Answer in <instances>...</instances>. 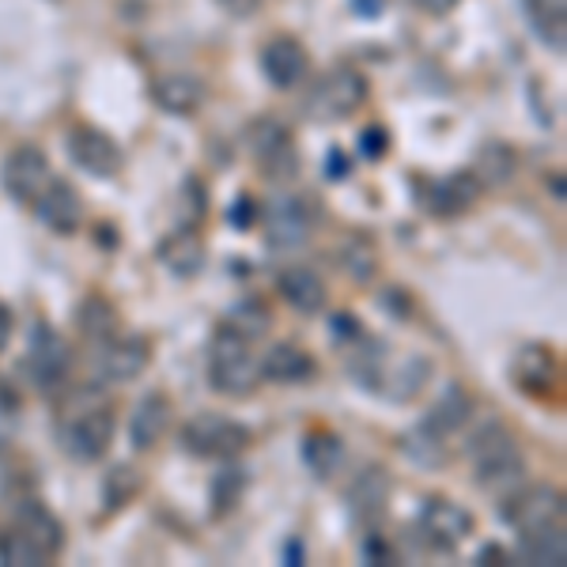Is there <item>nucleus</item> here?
Returning <instances> with one entry per match:
<instances>
[{
  "label": "nucleus",
  "instance_id": "nucleus-1",
  "mask_svg": "<svg viewBox=\"0 0 567 567\" xmlns=\"http://www.w3.org/2000/svg\"><path fill=\"white\" fill-rule=\"evenodd\" d=\"M349 371L363 390L379 393V398L393 401V405H409V401H416L427 390L435 363L424 352L393 349L390 341L363 333L360 341H352Z\"/></svg>",
  "mask_w": 567,
  "mask_h": 567
},
{
  "label": "nucleus",
  "instance_id": "nucleus-2",
  "mask_svg": "<svg viewBox=\"0 0 567 567\" xmlns=\"http://www.w3.org/2000/svg\"><path fill=\"white\" fill-rule=\"evenodd\" d=\"M465 458H470V470H473L477 488L488 492V496H496L499 503L526 484L523 443H518V435L511 432L503 420L484 424L481 432L465 443Z\"/></svg>",
  "mask_w": 567,
  "mask_h": 567
},
{
  "label": "nucleus",
  "instance_id": "nucleus-3",
  "mask_svg": "<svg viewBox=\"0 0 567 567\" xmlns=\"http://www.w3.org/2000/svg\"><path fill=\"white\" fill-rule=\"evenodd\" d=\"M12 507H16L12 529L0 534V564L39 567L58 560L61 548H65V526H61V518L42 499L20 496Z\"/></svg>",
  "mask_w": 567,
  "mask_h": 567
},
{
  "label": "nucleus",
  "instance_id": "nucleus-4",
  "mask_svg": "<svg viewBox=\"0 0 567 567\" xmlns=\"http://www.w3.org/2000/svg\"><path fill=\"white\" fill-rule=\"evenodd\" d=\"M114 405L106 398H99L95 386L76 390L69 398V405L58 416V443L69 458L76 462H99L114 443Z\"/></svg>",
  "mask_w": 567,
  "mask_h": 567
},
{
  "label": "nucleus",
  "instance_id": "nucleus-5",
  "mask_svg": "<svg viewBox=\"0 0 567 567\" xmlns=\"http://www.w3.org/2000/svg\"><path fill=\"white\" fill-rule=\"evenodd\" d=\"M208 382H213L216 393L224 398H250L261 382V368H258V352H254V341L243 337L239 329L219 326L213 333V344H208Z\"/></svg>",
  "mask_w": 567,
  "mask_h": 567
},
{
  "label": "nucleus",
  "instance_id": "nucleus-6",
  "mask_svg": "<svg viewBox=\"0 0 567 567\" xmlns=\"http://www.w3.org/2000/svg\"><path fill=\"white\" fill-rule=\"evenodd\" d=\"M322 224V200L315 194H291L280 189L261 205V231L272 250H296Z\"/></svg>",
  "mask_w": 567,
  "mask_h": 567
},
{
  "label": "nucleus",
  "instance_id": "nucleus-7",
  "mask_svg": "<svg viewBox=\"0 0 567 567\" xmlns=\"http://www.w3.org/2000/svg\"><path fill=\"white\" fill-rule=\"evenodd\" d=\"M246 152L258 163L261 175L269 182H280V186L296 182L299 171H303V155H299L296 136L277 117H254L246 125Z\"/></svg>",
  "mask_w": 567,
  "mask_h": 567
},
{
  "label": "nucleus",
  "instance_id": "nucleus-8",
  "mask_svg": "<svg viewBox=\"0 0 567 567\" xmlns=\"http://www.w3.org/2000/svg\"><path fill=\"white\" fill-rule=\"evenodd\" d=\"M473 529H477V518H473L470 507L446 499V496H427L420 503L416 518H413V534L416 542L435 556H451L470 542Z\"/></svg>",
  "mask_w": 567,
  "mask_h": 567
},
{
  "label": "nucleus",
  "instance_id": "nucleus-9",
  "mask_svg": "<svg viewBox=\"0 0 567 567\" xmlns=\"http://www.w3.org/2000/svg\"><path fill=\"white\" fill-rule=\"evenodd\" d=\"M368 103V76L352 65H337L310 84L303 110L310 122H344Z\"/></svg>",
  "mask_w": 567,
  "mask_h": 567
},
{
  "label": "nucleus",
  "instance_id": "nucleus-10",
  "mask_svg": "<svg viewBox=\"0 0 567 567\" xmlns=\"http://www.w3.org/2000/svg\"><path fill=\"white\" fill-rule=\"evenodd\" d=\"M182 451L194 454V458H216V462H231L239 458L246 446L254 443L250 427L239 424L231 416H219V413H197L182 427Z\"/></svg>",
  "mask_w": 567,
  "mask_h": 567
},
{
  "label": "nucleus",
  "instance_id": "nucleus-11",
  "mask_svg": "<svg viewBox=\"0 0 567 567\" xmlns=\"http://www.w3.org/2000/svg\"><path fill=\"white\" fill-rule=\"evenodd\" d=\"M69 371H72L69 341L50 322H34L31 326V344H27V355H23L27 382L42 393H53V390L69 386Z\"/></svg>",
  "mask_w": 567,
  "mask_h": 567
},
{
  "label": "nucleus",
  "instance_id": "nucleus-12",
  "mask_svg": "<svg viewBox=\"0 0 567 567\" xmlns=\"http://www.w3.org/2000/svg\"><path fill=\"white\" fill-rule=\"evenodd\" d=\"M503 507V523L515 534H529V529L560 526L564 523V492L553 484H523L518 492H511Z\"/></svg>",
  "mask_w": 567,
  "mask_h": 567
},
{
  "label": "nucleus",
  "instance_id": "nucleus-13",
  "mask_svg": "<svg viewBox=\"0 0 567 567\" xmlns=\"http://www.w3.org/2000/svg\"><path fill=\"white\" fill-rule=\"evenodd\" d=\"M65 152L91 178H117L125 167V152L117 148V141L95 125H72L65 133Z\"/></svg>",
  "mask_w": 567,
  "mask_h": 567
},
{
  "label": "nucleus",
  "instance_id": "nucleus-14",
  "mask_svg": "<svg viewBox=\"0 0 567 567\" xmlns=\"http://www.w3.org/2000/svg\"><path fill=\"white\" fill-rule=\"evenodd\" d=\"M95 374L103 382H133L148 371L152 363V341L141 333H117L110 341L95 344Z\"/></svg>",
  "mask_w": 567,
  "mask_h": 567
},
{
  "label": "nucleus",
  "instance_id": "nucleus-15",
  "mask_svg": "<svg viewBox=\"0 0 567 567\" xmlns=\"http://www.w3.org/2000/svg\"><path fill=\"white\" fill-rule=\"evenodd\" d=\"M560 355L548 344H523L515 355H511V382L518 390L529 393L537 401H548L556 390H560Z\"/></svg>",
  "mask_w": 567,
  "mask_h": 567
},
{
  "label": "nucleus",
  "instance_id": "nucleus-16",
  "mask_svg": "<svg viewBox=\"0 0 567 567\" xmlns=\"http://www.w3.org/2000/svg\"><path fill=\"white\" fill-rule=\"evenodd\" d=\"M0 182H4V189L20 200V205H34V197L53 182V167L42 148L20 144V148L4 159V167H0Z\"/></svg>",
  "mask_w": 567,
  "mask_h": 567
},
{
  "label": "nucleus",
  "instance_id": "nucleus-17",
  "mask_svg": "<svg viewBox=\"0 0 567 567\" xmlns=\"http://www.w3.org/2000/svg\"><path fill=\"white\" fill-rule=\"evenodd\" d=\"M390 499H393V477L386 465H368L349 484V515L363 526H379L390 515Z\"/></svg>",
  "mask_w": 567,
  "mask_h": 567
},
{
  "label": "nucleus",
  "instance_id": "nucleus-18",
  "mask_svg": "<svg viewBox=\"0 0 567 567\" xmlns=\"http://www.w3.org/2000/svg\"><path fill=\"white\" fill-rule=\"evenodd\" d=\"M34 216H39V224L50 227L53 235H76L80 224H84V200H80V189L69 186L65 178H53L50 186L34 197Z\"/></svg>",
  "mask_w": 567,
  "mask_h": 567
},
{
  "label": "nucleus",
  "instance_id": "nucleus-19",
  "mask_svg": "<svg viewBox=\"0 0 567 567\" xmlns=\"http://www.w3.org/2000/svg\"><path fill=\"white\" fill-rule=\"evenodd\" d=\"M261 72H265V80H269L272 87H280V91L299 87L307 80V72H310L303 42L291 39V34H277V39H269V42H265V50H261Z\"/></svg>",
  "mask_w": 567,
  "mask_h": 567
},
{
  "label": "nucleus",
  "instance_id": "nucleus-20",
  "mask_svg": "<svg viewBox=\"0 0 567 567\" xmlns=\"http://www.w3.org/2000/svg\"><path fill=\"white\" fill-rule=\"evenodd\" d=\"M155 258L167 272H175V277L189 280V277H200V269H205L208 261V246L200 239L197 227H175V231H167L155 246Z\"/></svg>",
  "mask_w": 567,
  "mask_h": 567
},
{
  "label": "nucleus",
  "instance_id": "nucleus-21",
  "mask_svg": "<svg viewBox=\"0 0 567 567\" xmlns=\"http://www.w3.org/2000/svg\"><path fill=\"white\" fill-rule=\"evenodd\" d=\"M484 194V186L477 182L473 171H454V175L439 178L427 186V213L439 219H454L477 208V200Z\"/></svg>",
  "mask_w": 567,
  "mask_h": 567
},
{
  "label": "nucleus",
  "instance_id": "nucleus-22",
  "mask_svg": "<svg viewBox=\"0 0 567 567\" xmlns=\"http://www.w3.org/2000/svg\"><path fill=\"white\" fill-rule=\"evenodd\" d=\"M258 368H261V379L277 382V386H303V382H310L318 374L315 355L307 349H299L296 341L272 344V349L258 360Z\"/></svg>",
  "mask_w": 567,
  "mask_h": 567
},
{
  "label": "nucleus",
  "instance_id": "nucleus-23",
  "mask_svg": "<svg viewBox=\"0 0 567 567\" xmlns=\"http://www.w3.org/2000/svg\"><path fill=\"white\" fill-rule=\"evenodd\" d=\"M171 416H175V405H171L167 393H159V390L144 393L130 413V439L136 451H152V446L171 432Z\"/></svg>",
  "mask_w": 567,
  "mask_h": 567
},
{
  "label": "nucleus",
  "instance_id": "nucleus-24",
  "mask_svg": "<svg viewBox=\"0 0 567 567\" xmlns=\"http://www.w3.org/2000/svg\"><path fill=\"white\" fill-rule=\"evenodd\" d=\"M277 291L284 303L291 310H299V315H322L329 303L326 280L318 277L310 265H291V269H284L277 277Z\"/></svg>",
  "mask_w": 567,
  "mask_h": 567
},
{
  "label": "nucleus",
  "instance_id": "nucleus-25",
  "mask_svg": "<svg viewBox=\"0 0 567 567\" xmlns=\"http://www.w3.org/2000/svg\"><path fill=\"white\" fill-rule=\"evenodd\" d=\"M152 99L159 103V110H167V114L189 117L205 106L208 87H205V80L194 76V72H167V76H159L152 84Z\"/></svg>",
  "mask_w": 567,
  "mask_h": 567
},
{
  "label": "nucleus",
  "instance_id": "nucleus-26",
  "mask_svg": "<svg viewBox=\"0 0 567 567\" xmlns=\"http://www.w3.org/2000/svg\"><path fill=\"white\" fill-rule=\"evenodd\" d=\"M398 446L409 462L420 465V470H443V465H451V458H454L446 435H439L435 427L424 424V420H420L416 427H409L405 435H398Z\"/></svg>",
  "mask_w": 567,
  "mask_h": 567
},
{
  "label": "nucleus",
  "instance_id": "nucleus-27",
  "mask_svg": "<svg viewBox=\"0 0 567 567\" xmlns=\"http://www.w3.org/2000/svg\"><path fill=\"white\" fill-rule=\"evenodd\" d=\"M76 329L91 349H95V344H103V341H110V337L122 333V310L110 303L106 296H99L95 291V296H87L84 303L76 307Z\"/></svg>",
  "mask_w": 567,
  "mask_h": 567
},
{
  "label": "nucleus",
  "instance_id": "nucleus-28",
  "mask_svg": "<svg viewBox=\"0 0 567 567\" xmlns=\"http://www.w3.org/2000/svg\"><path fill=\"white\" fill-rule=\"evenodd\" d=\"M473 175L484 189H503L511 186L518 175V152L511 148L507 141H488L484 148L477 152V159H473Z\"/></svg>",
  "mask_w": 567,
  "mask_h": 567
},
{
  "label": "nucleus",
  "instance_id": "nucleus-29",
  "mask_svg": "<svg viewBox=\"0 0 567 567\" xmlns=\"http://www.w3.org/2000/svg\"><path fill=\"white\" fill-rule=\"evenodd\" d=\"M518 560H526V564H534V567H564L567 564L564 523L560 526H545V529H529V534H518Z\"/></svg>",
  "mask_w": 567,
  "mask_h": 567
},
{
  "label": "nucleus",
  "instance_id": "nucleus-30",
  "mask_svg": "<svg viewBox=\"0 0 567 567\" xmlns=\"http://www.w3.org/2000/svg\"><path fill=\"white\" fill-rule=\"evenodd\" d=\"M303 462L318 481H333V473L344 465V439L329 427H315L303 435Z\"/></svg>",
  "mask_w": 567,
  "mask_h": 567
},
{
  "label": "nucleus",
  "instance_id": "nucleus-31",
  "mask_svg": "<svg viewBox=\"0 0 567 567\" xmlns=\"http://www.w3.org/2000/svg\"><path fill=\"white\" fill-rule=\"evenodd\" d=\"M470 416H473V393L465 390L462 382H451V386H446V390L435 398V405H432V413H427L424 424H427V427H435L439 435L451 439Z\"/></svg>",
  "mask_w": 567,
  "mask_h": 567
},
{
  "label": "nucleus",
  "instance_id": "nucleus-32",
  "mask_svg": "<svg viewBox=\"0 0 567 567\" xmlns=\"http://www.w3.org/2000/svg\"><path fill=\"white\" fill-rule=\"evenodd\" d=\"M333 258H337V269L355 284H368L374 272H379V250H374V243L363 239V235H349L344 243H337Z\"/></svg>",
  "mask_w": 567,
  "mask_h": 567
},
{
  "label": "nucleus",
  "instance_id": "nucleus-33",
  "mask_svg": "<svg viewBox=\"0 0 567 567\" xmlns=\"http://www.w3.org/2000/svg\"><path fill=\"white\" fill-rule=\"evenodd\" d=\"M141 492H144V473L136 470V465L117 462V465H110V470L103 473V503H106L110 515H114V511H125L130 503H136V499H141Z\"/></svg>",
  "mask_w": 567,
  "mask_h": 567
},
{
  "label": "nucleus",
  "instance_id": "nucleus-34",
  "mask_svg": "<svg viewBox=\"0 0 567 567\" xmlns=\"http://www.w3.org/2000/svg\"><path fill=\"white\" fill-rule=\"evenodd\" d=\"M529 23L553 50H564L567 42V0H523Z\"/></svg>",
  "mask_w": 567,
  "mask_h": 567
},
{
  "label": "nucleus",
  "instance_id": "nucleus-35",
  "mask_svg": "<svg viewBox=\"0 0 567 567\" xmlns=\"http://www.w3.org/2000/svg\"><path fill=\"white\" fill-rule=\"evenodd\" d=\"M246 470L243 465H227L224 473H216V481H213V515L216 518H224V515H231L235 507L243 503V492H246Z\"/></svg>",
  "mask_w": 567,
  "mask_h": 567
},
{
  "label": "nucleus",
  "instance_id": "nucleus-36",
  "mask_svg": "<svg viewBox=\"0 0 567 567\" xmlns=\"http://www.w3.org/2000/svg\"><path fill=\"white\" fill-rule=\"evenodd\" d=\"M227 326L231 329H239L243 337H250V341H258V337L269 333V326H272V315H269V307L261 303V299H243L239 307L227 315Z\"/></svg>",
  "mask_w": 567,
  "mask_h": 567
},
{
  "label": "nucleus",
  "instance_id": "nucleus-37",
  "mask_svg": "<svg viewBox=\"0 0 567 567\" xmlns=\"http://www.w3.org/2000/svg\"><path fill=\"white\" fill-rule=\"evenodd\" d=\"M27 496V470L12 451H0V507Z\"/></svg>",
  "mask_w": 567,
  "mask_h": 567
},
{
  "label": "nucleus",
  "instance_id": "nucleus-38",
  "mask_svg": "<svg viewBox=\"0 0 567 567\" xmlns=\"http://www.w3.org/2000/svg\"><path fill=\"white\" fill-rule=\"evenodd\" d=\"M363 560L398 564V548H393V542H386V534H379V526H368V537H363Z\"/></svg>",
  "mask_w": 567,
  "mask_h": 567
},
{
  "label": "nucleus",
  "instance_id": "nucleus-39",
  "mask_svg": "<svg viewBox=\"0 0 567 567\" xmlns=\"http://www.w3.org/2000/svg\"><path fill=\"white\" fill-rule=\"evenodd\" d=\"M360 152L368 155V159L379 163L382 155L390 152V133L382 130V125H368V130L360 133Z\"/></svg>",
  "mask_w": 567,
  "mask_h": 567
},
{
  "label": "nucleus",
  "instance_id": "nucleus-40",
  "mask_svg": "<svg viewBox=\"0 0 567 567\" xmlns=\"http://www.w3.org/2000/svg\"><path fill=\"white\" fill-rule=\"evenodd\" d=\"M227 219H231L239 231H250V224L258 219V208H254V197H246V194H239L235 197V205H231V213H227Z\"/></svg>",
  "mask_w": 567,
  "mask_h": 567
},
{
  "label": "nucleus",
  "instance_id": "nucleus-41",
  "mask_svg": "<svg viewBox=\"0 0 567 567\" xmlns=\"http://www.w3.org/2000/svg\"><path fill=\"white\" fill-rule=\"evenodd\" d=\"M333 337H337V341H341V344L360 341V337H363L360 318H355V315H333Z\"/></svg>",
  "mask_w": 567,
  "mask_h": 567
},
{
  "label": "nucleus",
  "instance_id": "nucleus-42",
  "mask_svg": "<svg viewBox=\"0 0 567 567\" xmlns=\"http://www.w3.org/2000/svg\"><path fill=\"white\" fill-rule=\"evenodd\" d=\"M349 175H352V171H349V155L333 148V152L326 155V178L329 182H344Z\"/></svg>",
  "mask_w": 567,
  "mask_h": 567
},
{
  "label": "nucleus",
  "instance_id": "nucleus-43",
  "mask_svg": "<svg viewBox=\"0 0 567 567\" xmlns=\"http://www.w3.org/2000/svg\"><path fill=\"white\" fill-rule=\"evenodd\" d=\"M219 8L235 20H250V16L261 12V0H219Z\"/></svg>",
  "mask_w": 567,
  "mask_h": 567
},
{
  "label": "nucleus",
  "instance_id": "nucleus-44",
  "mask_svg": "<svg viewBox=\"0 0 567 567\" xmlns=\"http://www.w3.org/2000/svg\"><path fill=\"white\" fill-rule=\"evenodd\" d=\"M413 8H420L424 16H446V12H454L458 8V0H409Z\"/></svg>",
  "mask_w": 567,
  "mask_h": 567
},
{
  "label": "nucleus",
  "instance_id": "nucleus-45",
  "mask_svg": "<svg viewBox=\"0 0 567 567\" xmlns=\"http://www.w3.org/2000/svg\"><path fill=\"white\" fill-rule=\"evenodd\" d=\"M515 556L507 553V548H499V545H484L481 553H477V564H511Z\"/></svg>",
  "mask_w": 567,
  "mask_h": 567
},
{
  "label": "nucleus",
  "instance_id": "nucleus-46",
  "mask_svg": "<svg viewBox=\"0 0 567 567\" xmlns=\"http://www.w3.org/2000/svg\"><path fill=\"white\" fill-rule=\"evenodd\" d=\"M8 341H12V310L0 303V352L8 349Z\"/></svg>",
  "mask_w": 567,
  "mask_h": 567
},
{
  "label": "nucleus",
  "instance_id": "nucleus-47",
  "mask_svg": "<svg viewBox=\"0 0 567 567\" xmlns=\"http://www.w3.org/2000/svg\"><path fill=\"white\" fill-rule=\"evenodd\" d=\"M382 4H386V0H352V8L360 16H379L382 12Z\"/></svg>",
  "mask_w": 567,
  "mask_h": 567
},
{
  "label": "nucleus",
  "instance_id": "nucleus-48",
  "mask_svg": "<svg viewBox=\"0 0 567 567\" xmlns=\"http://www.w3.org/2000/svg\"><path fill=\"white\" fill-rule=\"evenodd\" d=\"M548 189L556 194V200H564V175H560V171H556V175L548 178Z\"/></svg>",
  "mask_w": 567,
  "mask_h": 567
}]
</instances>
